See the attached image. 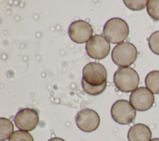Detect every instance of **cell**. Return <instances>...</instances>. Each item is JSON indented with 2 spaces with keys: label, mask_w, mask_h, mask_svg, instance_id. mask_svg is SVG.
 Returning <instances> with one entry per match:
<instances>
[{
  "label": "cell",
  "mask_w": 159,
  "mask_h": 141,
  "mask_svg": "<svg viewBox=\"0 0 159 141\" xmlns=\"http://www.w3.org/2000/svg\"><path fill=\"white\" fill-rule=\"evenodd\" d=\"M148 42L151 51L159 55V30L152 34L148 39Z\"/></svg>",
  "instance_id": "cell-17"
},
{
  "label": "cell",
  "mask_w": 159,
  "mask_h": 141,
  "mask_svg": "<svg viewBox=\"0 0 159 141\" xmlns=\"http://www.w3.org/2000/svg\"><path fill=\"white\" fill-rule=\"evenodd\" d=\"M147 10L149 16L155 20H159V0H149Z\"/></svg>",
  "instance_id": "cell-15"
},
{
  "label": "cell",
  "mask_w": 159,
  "mask_h": 141,
  "mask_svg": "<svg viewBox=\"0 0 159 141\" xmlns=\"http://www.w3.org/2000/svg\"><path fill=\"white\" fill-rule=\"evenodd\" d=\"M48 141H65V140L60 137H53V138L49 139Z\"/></svg>",
  "instance_id": "cell-19"
},
{
  "label": "cell",
  "mask_w": 159,
  "mask_h": 141,
  "mask_svg": "<svg viewBox=\"0 0 159 141\" xmlns=\"http://www.w3.org/2000/svg\"><path fill=\"white\" fill-rule=\"evenodd\" d=\"M150 141H159V138H155V139H153L150 140Z\"/></svg>",
  "instance_id": "cell-20"
},
{
  "label": "cell",
  "mask_w": 159,
  "mask_h": 141,
  "mask_svg": "<svg viewBox=\"0 0 159 141\" xmlns=\"http://www.w3.org/2000/svg\"><path fill=\"white\" fill-rule=\"evenodd\" d=\"M93 34V30L91 25L83 20L72 22L68 28L70 38L77 43L88 42L92 37Z\"/></svg>",
  "instance_id": "cell-10"
},
{
  "label": "cell",
  "mask_w": 159,
  "mask_h": 141,
  "mask_svg": "<svg viewBox=\"0 0 159 141\" xmlns=\"http://www.w3.org/2000/svg\"><path fill=\"white\" fill-rule=\"evenodd\" d=\"M103 34L110 43L119 44L127 37L129 28L124 20L119 17H114L108 20L105 24Z\"/></svg>",
  "instance_id": "cell-1"
},
{
  "label": "cell",
  "mask_w": 159,
  "mask_h": 141,
  "mask_svg": "<svg viewBox=\"0 0 159 141\" xmlns=\"http://www.w3.org/2000/svg\"><path fill=\"white\" fill-rule=\"evenodd\" d=\"M9 141H34V140L30 133L20 130L15 131L9 138Z\"/></svg>",
  "instance_id": "cell-16"
},
{
  "label": "cell",
  "mask_w": 159,
  "mask_h": 141,
  "mask_svg": "<svg viewBox=\"0 0 159 141\" xmlns=\"http://www.w3.org/2000/svg\"><path fill=\"white\" fill-rule=\"evenodd\" d=\"M153 94L147 88L139 87L130 95V102L139 111H145L152 107L154 103Z\"/></svg>",
  "instance_id": "cell-8"
},
{
  "label": "cell",
  "mask_w": 159,
  "mask_h": 141,
  "mask_svg": "<svg viewBox=\"0 0 159 141\" xmlns=\"http://www.w3.org/2000/svg\"><path fill=\"white\" fill-rule=\"evenodd\" d=\"M83 79L90 85L100 86L107 82L106 69L99 63H89L83 68Z\"/></svg>",
  "instance_id": "cell-5"
},
{
  "label": "cell",
  "mask_w": 159,
  "mask_h": 141,
  "mask_svg": "<svg viewBox=\"0 0 159 141\" xmlns=\"http://www.w3.org/2000/svg\"><path fill=\"white\" fill-rule=\"evenodd\" d=\"M111 113L114 121L122 125L130 124L136 116L134 107L130 102L125 99L116 101L112 106Z\"/></svg>",
  "instance_id": "cell-4"
},
{
  "label": "cell",
  "mask_w": 159,
  "mask_h": 141,
  "mask_svg": "<svg viewBox=\"0 0 159 141\" xmlns=\"http://www.w3.org/2000/svg\"><path fill=\"white\" fill-rule=\"evenodd\" d=\"M129 141H150L152 132L150 128L143 124H136L128 131Z\"/></svg>",
  "instance_id": "cell-11"
},
{
  "label": "cell",
  "mask_w": 159,
  "mask_h": 141,
  "mask_svg": "<svg viewBox=\"0 0 159 141\" xmlns=\"http://www.w3.org/2000/svg\"><path fill=\"white\" fill-rule=\"evenodd\" d=\"M81 84H82V86H83V88L84 89V90L88 94L92 95V96H96V95H98V94L102 93L104 91V89L106 88L107 82L104 83V84H102L100 86H92V85L88 84L83 79H82Z\"/></svg>",
  "instance_id": "cell-14"
},
{
  "label": "cell",
  "mask_w": 159,
  "mask_h": 141,
  "mask_svg": "<svg viewBox=\"0 0 159 141\" xmlns=\"http://www.w3.org/2000/svg\"><path fill=\"white\" fill-rule=\"evenodd\" d=\"M139 76L130 67L119 68L114 73V83L116 88L124 93L133 92L139 83Z\"/></svg>",
  "instance_id": "cell-2"
},
{
  "label": "cell",
  "mask_w": 159,
  "mask_h": 141,
  "mask_svg": "<svg viewBox=\"0 0 159 141\" xmlns=\"http://www.w3.org/2000/svg\"><path fill=\"white\" fill-rule=\"evenodd\" d=\"M148 1L140 0V1H131L124 0V2L125 5L130 9L132 11H140L143 9L147 5Z\"/></svg>",
  "instance_id": "cell-18"
},
{
  "label": "cell",
  "mask_w": 159,
  "mask_h": 141,
  "mask_svg": "<svg viewBox=\"0 0 159 141\" xmlns=\"http://www.w3.org/2000/svg\"><path fill=\"white\" fill-rule=\"evenodd\" d=\"M75 122L80 130L85 132H91L96 130L99 127L100 117L95 111L86 108L77 113Z\"/></svg>",
  "instance_id": "cell-7"
},
{
  "label": "cell",
  "mask_w": 159,
  "mask_h": 141,
  "mask_svg": "<svg viewBox=\"0 0 159 141\" xmlns=\"http://www.w3.org/2000/svg\"><path fill=\"white\" fill-rule=\"evenodd\" d=\"M145 86L153 94H159V71H152L145 79Z\"/></svg>",
  "instance_id": "cell-12"
},
{
  "label": "cell",
  "mask_w": 159,
  "mask_h": 141,
  "mask_svg": "<svg viewBox=\"0 0 159 141\" xmlns=\"http://www.w3.org/2000/svg\"><path fill=\"white\" fill-rule=\"evenodd\" d=\"M111 57L116 65L122 67H128L137 59V50L132 43L122 42L114 47Z\"/></svg>",
  "instance_id": "cell-3"
},
{
  "label": "cell",
  "mask_w": 159,
  "mask_h": 141,
  "mask_svg": "<svg viewBox=\"0 0 159 141\" xmlns=\"http://www.w3.org/2000/svg\"><path fill=\"white\" fill-rule=\"evenodd\" d=\"M16 127L23 131L33 130L38 125L39 116L37 111L32 108H24L20 110L15 116Z\"/></svg>",
  "instance_id": "cell-9"
},
{
  "label": "cell",
  "mask_w": 159,
  "mask_h": 141,
  "mask_svg": "<svg viewBox=\"0 0 159 141\" xmlns=\"http://www.w3.org/2000/svg\"><path fill=\"white\" fill-rule=\"evenodd\" d=\"M111 45L109 42L101 35H95L86 43L87 54L92 58L101 60L109 53Z\"/></svg>",
  "instance_id": "cell-6"
},
{
  "label": "cell",
  "mask_w": 159,
  "mask_h": 141,
  "mask_svg": "<svg viewBox=\"0 0 159 141\" xmlns=\"http://www.w3.org/2000/svg\"><path fill=\"white\" fill-rule=\"evenodd\" d=\"M14 124L12 121L5 117L0 118V140L4 141L9 139L14 133Z\"/></svg>",
  "instance_id": "cell-13"
}]
</instances>
